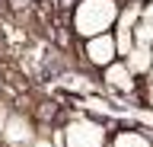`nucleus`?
I'll return each mask as SVG.
<instances>
[{"instance_id":"obj_1","label":"nucleus","mask_w":153,"mask_h":147,"mask_svg":"<svg viewBox=\"0 0 153 147\" xmlns=\"http://www.w3.org/2000/svg\"><path fill=\"white\" fill-rule=\"evenodd\" d=\"M121 0H76L70 10V29L76 39H93L115 29Z\"/></svg>"},{"instance_id":"obj_2","label":"nucleus","mask_w":153,"mask_h":147,"mask_svg":"<svg viewBox=\"0 0 153 147\" xmlns=\"http://www.w3.org/2000/svg\"><path fill=\"white\" fill-rule=\"evenodd\" d=\"M54 137L61 147H105L108 144V128L93 115H74L67 122H61Z\"/></svg>"},{"instance_id":"obj_3","label":"nucleus","mask_w":153,"mask_h":147,"mask_svg":"<svg viewBox=\"0 0 153 147\" xmlns=\"http://www.w3.org/2000/svg\"><path fill=\"white\" fill-rule=\"evenodd\" d=\"M38 134V125L29 112H10L7 125H3V134H0V144L3 147H29Z\"/></svg>"},{"instance_id":"obj_4","label":"nucleus","mask_w":153,"mask_h":147,"mask_svg":"<svg viewBox=\"0 0 153 147\" xmlns=\"http://www.w3.org/2000/svg\"><path fill=\"white\" fill-rule=\"evenodd\" d=\"M83 58L93 70L108 67L115 58H118V48H115V35L112 32H102V35H93V39H83Z\"/></svg>"},{"instance_id":"obj_5","label":"nucleus","mask_w":153,"mask_h":147,"mask_svg":"<svg viewBox=\"0 0 153 147\" xmlns=\"http://www.w3.org/2000/svg\"><path fill=\"white\" fill-rule=\"evenodd\" d=\"M99 74H102V87L112 90V93H118V96H134V93H137V80L140 77H134L131 67H128L121 58H115L112 64L102 67Z\"/></svg>"},{"instance_id":"obj_6","label":"nucleus","mask_w":153,"mask_h":147,"mask_svg":"<svg viewBox=\"0 0 153 147\" xmlns=\"http://www.w3.org/2000/svg\"><path fill=\"white\" fill-rule=\"evenodd\" d=\"M121 61L131 67L134 77H143V80H147V77H150V70H153V48H150V45H137V42H134L131 51H128Z\"/></svg>"},{"instance_id":"obj_7","label":"nucleus","mask_w":153,"mask_h":147,"mask_svg":"<svg viewBox=\"0 0 153 147\" xmlns=\"http://www.w3.org/2000/svg\"><path fill=\"white\" fill-rule=\"evenodd\" d=\"M105 147H153V137L140 128H121V131L108 134Z\"/></svg>"},{"instance_id":"obj_8","label":"nucleus","mask_w":153,"mask_h":147,"mask_svg":"<svg viewBox=\"0 0 153 147\" xmlns=\"http://www.w3.org/2000/svg\"><path fill=\"white\" fill-rule=\"evenodd\" d=\"M134 42L153 48V0H143L140 19H137V26H134Z\"/></svg>"},{"instance_id":"obj_9","label":"nucleus","mask_w":153,"mask_h":147,"mask_svg":"<svg viewBox=\"0 0 153 147\" xmlns=\"http://www.w3.org/2000/svg\"><path fill=\"white\" fill-rule=\"evenodd\" d=\"M29 147H61V144H57L54 134H51V137H48V134H35V141H32Z\"/></svg>"},{"instance_id":"obj_10","label":"nucleus","mask_w":153,"mask_h":147,"mask_svg":"<svg viewBox=\"0 0 153 147\" xmlns=\"http://www.w3.org/2000/svg\"><path fill=\"white\" fill-rule=\"evenodd\" d=\"M10 112H13V106H10L7 99L0 96V134H3V125H7V118H10Z\"/></svg>"},{"instance_id":"obj_11","label":"nucleus","mask_w":153,"mask_h":147,"mask_svg":"<svg viewBox=\"0 0 153 147\" xmlns=\"http://www.w3.org/2000/svg\"><path fill=\"white\" fill-rule=\"evenodd\" d=\"M143 102L153 109V77H147V87H143Z\"/></svg>"},{"instance_id":"obj_12","label":"nucleus","mask_w":153,"mask_h":147,"mask_svg":"<svg viewBox=\"0 0 153 147\" xmlns=\"http://www.w3.org/2000/svg\"><path fill=\"white\" fill-rule=\"evenodd\" d=\"M0 90H3V70H0Z\"/></svg>"}]
</instances>
